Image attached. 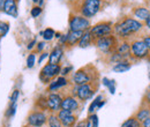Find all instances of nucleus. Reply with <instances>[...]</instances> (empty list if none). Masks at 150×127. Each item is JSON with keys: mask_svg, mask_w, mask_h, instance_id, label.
<instances>
[{"mask_svg": "<svg viewBox=\"0 0 150 127\" xmlns=\"http://www.w3.org/2000/svg\"><path fill=\"white\" fill-rule=\"evenodd\" d=\"M148 77H149V80H150V73H149V75H148Z\"/></svg>", "mask_w": 150, "mask_h": 127, "instance_id": "50", "label": "nucleus"}, {"mask_svg": "<svg viewBox=\"0 0 150 127\" xmlns=\"http://www.w3.org/2000/svg\"><path fill=\"white\" fill-rule=\"evenodd\" d=\"M149 109H150V106H149Z\"/></svg>", "mask_w": 150, "mask_h": 127, "instance_id": "54", "label": "nucleus"}, {"mask_svg": "<svg viewBox=\"0 0 150 127\" xmlns=\"http://www.w3.org/2000/svg\"><path fill=\"white\" fill-rule=\"evenodd\" d=\"M144 23L127 15L121 18L113 24V34L119 40H132L144 35Z\"/></svg>", "mask_w": 150, "mask_h": 127, "instance_id": "1", "label": "nucleus"}, {"mask_svg": "<svg viewBox=\"0 0 150 127\" xmlns=\"http://www.w3.org/2000/svg\"><path fill=\"white\" fill-rule=\"evenodd\" d=\"M102 83L104 87L108 88V90L110 91L111 95L115 94V89H117V82L113 79H109V77H103L102 79Z\"/></svg>", "mask_w": 150, "mask_h": 127, "instance_id": "26", "label": "nucleus"}, {"mask_svg": "<svg viewBox=\"0 0 150 127\" xmlns=\"http://www.w3.org/2000/svg\"><path fill=\"white\" fill-rule=\"evenodd\" d=\"M46 125H47V127H62L57 113H49Z\"/></svg>", "mask_w": 150, "mask_h": 127, "instance_id": "27", "label": "nucleus"}, {"mask_svg": "<svg viewBox=\"0 0 150 127\" xmlns=\"http://www.w3.org/2000/svg\"><path fill=\"white\" fill-rule=\"evenodd\" d=\"M120 127H142L141 126V123L134 117V116H131L129 118H127Z\"/></svg>", "mask_w": 150, "mask_h": 127, "instance_id": "29", "label": "nucleus"}, {"mask_svg": "<svg viewBox=\"0 0 150 127\" xmlns=\"http://www.w3.org/2000/svg\"><path fill=\"white\" fill-rule=\"evenodd\" d=\"M103 99H104V96H103L102 94L97 95L94 99H93V102L90 103L89 108H88V113H89V114H91V113H96V111H97V110H99V103H100Z\"/></svg>", "mask_w": 150, "mask_h": 127, "instance_id": "24", "label": "nucleus"}, {"mask_svg": "<svg viewBox=\"0 0 150 127\" xmlns=\"http://www.w3.org/2000/svg\"><path fill=\"white\" fill-rule=\"evenodd\" d=\"M43 13V7H39L38 5H35L31 9H30V15L31 18H37L38 16H40V14Z\"/></svg>", "mask_w": 150, "mask_h": 127, "instance_id": "34", "label": "nucleus"}, {"mask_svg": "<svg viewBox=\"0 0 150 127\" xmlns=\"http://www.w3.org/2000/svg\"><path fill=\"white\" fill-rule=\"evenodd\" d=\"M44 4H45V0H38V6H39V7H43V6H44Z\"/></svg>", "mask_w": 150, "mask_h": 127, "instance_id": "46", "label": "nucleus"}, {"mask_svg": "<svg viewBox=\"0 0 150 127\" xmlns=\"http://www.w3.org/2000/svg\"><path fill=\"white\" fill-rule=\"evenodd\" d=\"M24 127H30V126H28V125H27V126H24Z\"/></svg>", "mask_w": 150, "mask_h": 127, "instance_id": "52", "label": "nucleus"}, {"mask_svg": "<svg viewBox=\"0 0 150 127\" xmlns=\"http://www.w3.org/2000/svg\"><path fill=\"white\" fill-rule=\"evenodd\" d=\"M91 28V21L79 13L72 12L68 18V30L71 31H87Z\"/></svg>", "mask_w": 150, "mask_h": 127, "instance_id": "7", "label": "nucleus"}, {"mask_svg": "<svg viewBox=\"0 0 150 127\" xmlns=\"http://www.w3.org/2000/svg\"><path fill=\"white\" fill-rule=\"evenodd\" d=\"M144 27H146V29L150 30V16L144 21Z\"/></svg>", "mask_w": 150, "mask_h": 127, "instance_id": "44", "label": "nucleus"}, {"mask_svg": "<svg viewBox=\"0 0 150 127\" xmlns=\"http://www.w3.org/2000/svg\"><path fill=\"white\" fill-rule=\"evenodd\" d=\"M64 92H47L46 94V101H47V112L49 113H58L61 110Z\"/></svg>", "mask_w": 150, "mask_h": 127, "instance_id": "11", "label": "nucleus"}, {"mask_svg": "<svg viewBox=\"0 0 150 127\" xmlns=\"http://www.w3.org/2000/svg\"><path fill=\"white\" fill-rule=\"evenodd\" d=\"M35 109L47 112V101H46V95H39L37 98H36V101H35Z\"/></svg>", "mask_w": 150, "mask_h": 127, "instance_id": "23", "label": "nucleus"}, {"mask_svg": "<svg viewBox=\"0 0 150 127\" xmlns=\"http://www.w3.org/2000/svg\"><path fill=\"white\" fill-rule=\"evenodd\" d=\"M84 31H71L68 30L66 33V37H67V42H66V49H71L74 48L79 44V40L81 36L83 35Z\"/></svg>", "mask_w": 150, "mask_h": 127, "instance_id": "18", "label": "nucleus"}, {"mask_svg": "<svg viewBox=\"0 0 150 127\" xmlns=\"http://www.w3.org/2000/svg\"><path fill=\"white\" fill-rule=\"evenodd\" d=\"M61 35H62V33H57L56 31V36H54V38H56V39H59V38L61 37Z\"/></svg>", "mask_w": 150, "mask_h": 127, "instance_id": "48", "label": "nucleus"}, {"mask_svg": "<svg viewBox=\"0 0 150 127\" xmlns=\"http://www.w3.org/2000/svg\"><path fill=\"white\" fill-rule=\"evenodd\" d=\"M81 102L73 96L69 91L68 92H64V97H62V103H61V109L67 110V111H72L74 113H79L81 109Z\"/></svg>", "mask_w": 150, "mask_h": 127, "instance_id": "12", "label": "nucleus"}, {"mask_svg": "<svg viewBox=\"0 0 150 127\" xmlns=\"http://www.w3.org/2000/svg\"><path fill=\"white\" fill-rule=\"evenodd\" d=\"M94 42H95L94 37L91 36V34H90L89 30H87V31H84L83 35L81 36L77 46L81 48V49H86V48H89L90 45H94Z\"/></svg>", "mask_w": 150, "mask_h": 127, "instance_id": "21", "label": "nucleus"}, {"mask_svg": "<svg viewBox=\"0 0 150 127\" xmlns=\"http://www.w3.org/2000/svg\"><path fill=\"white\" fill-rule=\"evenodd\" d=\"M47 116L49 113L45 111L34 109L27 117V125L30 127H44L47 123Z\"/></svg>", "mask_w": 150, "mask_h": 127, "instance_id": "10", "label": "nucleus"}, {"mask_svg": "<svg viewBox=\"0 0 150 127\" xmlns=\"http://www.w3.org/2000/svg\"><path fill=\"white\" fill-rule=\"evenodd\" d=\"M61 65L59 64H45L40 72H39V80L43 84H49L53 79L58 77L61 74Z\"/></svg>", "mask_w": 150, "mask_h": 127, "instance_id": "8", "label": "nucleus"}, {"mask_svg": "<svg viewBox=\"0 0 150 127\" xmlns=\"http://www.w3.org/2000/svg\"><path fill=\"white\" fill-rule=\"evenodd\" d=\"M36 45H37V39H36V38H33V39L27 44V50L30 51V52H33V51L35 50Z\"/></svg>", "mask_w": 150, "mask_h": 127, "instance_id": "38", "label": "nucleus"}, {"mask_svg": "<svg viewBox=\"0 0 150 127\" xmlns=\"http://www.w3.org/2000/svg\"><path fill=\"white\" fill-rule=\"evenodd\" d=\"M6 0H0V12H4V6H5Z\"/></svg>", "mask_w": 150, "mask_h": 127, "instance_id": "45", "label": "nucleus"}, {"mask_svg": "<svg viewBox=\"0 0 150 127\" xmlns=\"http://www.w3.org/2000/svg\"><path fill=\"white\" fill-rule=\"evenodd\" d=\"M118 43H119V39L114 36V34H112L109 36H104L98 38V39H95L94 45L100 52V55L106 58L108 55H110L112 52L115 51Z\"/></svg>", "mask_w": 150, "mask_h": 127, "instance_id": "6", "label": "nucleus"}, {"mask_svg": "<svg viewBox=\"0 0 150 127\" xmlns=\"http://www.w3.org/2000/svg\"><path fill=\"white\" fill-rule=\"evenodd\" d=\"M98 90V83H88L82 86H71L69 92L75 96L82 104L93 99Z\"/></svg>", "mask_w": 150, "mask_h": 127, "instance_id": "4", "label": "nucleus"}, {"mask_svg": "<svg viewBox=\"0 0 150 127\" xmlns=\"http://www.w3.org/2000/svg\"><path fill=\"white\" fill-rule=\"evenodd\" d=\"M148 89H149V90H150V86H149V87H148Z\"/></svg>", "mask_w": 150, "mask_h": 127, "instance_id": "51", "label": "nucleus"}, {"mask_svg": "<svg viewBox=\"0 0 150 127\" xmlns=\"http://www.w3.org/2000/svg\"><path fill=\"white\" fill-rule=\"evenodd\" d=\"M113 22L111 21H100L98 23H96L94 26H91V28L89 29L91 36L94 37V39H98L100 37L109 36L113 34Z\"/></svg>", "mask_w": 150, "mask_h": 127, "instance_id": "9", "label": "nucleus"}, {"mask_svg": "<svg viewBox=\"0 0 150 127\" xmlns=\"http://www.w3.org/2000/svg\"><path fill=\"white\" fill-rule=\"evenodd\" d=\"M131 15L144 23V21L150 16V9L147 6H135L132 8Z\"/></svg>", "mask_w": 150, "mask_h": 127, "instance_id": "16", "label": "nucleus"}, {"mask_svg": "<svg viewBox=\"0 0 150 127\" xmlns=\"http://www.w3.org/2000/svg\"><path fill=\"white\" fill-rule=\"evenodd\" d=\"M60 123L62 127H74L75 124L79 121L77 119V113H74L72 111H67V110H60L57 113Z\"/></svg>", "mask_w": 150, "mask_h": 127, "instance_id": "14", "label": "nucleus"}, {"mask_svg": "<svg viewBox=\"0 0 150 127\" xmlns=\"http://www.w3.org/2000/svg\"><path fill=\"white\" fill-rule=\"evenodd\" d=\"M20 95H21V92H20L19 89H14V90H13V92L11 94V97H9V103H13V104L18 103V101H19V98H20Z\"/></svg>", "mask_w": 150, "mask_h": 127, "instance_id": "35", "label": "nucleus"}, {"mask_svg": "<svg viewBox=\"0 0 150 127\" xmlns=\"http://www.w3.org/2000/svg\"><path fill=\"white\" fill-rule=\"evenodd\" d=\"M45 48H46V42H45V40L37 42V45H36V48H35V52H36L37 55L38 53H42V52H44Z\"/></svg>", "mask_w": 150, "mask_h": 127, "instance_id": "37", "label": "nucleus"}, {"mask_svg": "<svg viewBox=\"0 0 150 127\" xmlns=\"http://www.w3.org/2000/svg\"><path fill=\"white\" fill-rule=\"evenodd\" d=\"M46 59H49V52H46V51H44V52H42L39 57L37 58V64H43L44 62V60H46Z\"/></svg>", "mask_w": 150, "mask_h": 127, "instance_id": "40", "label": "nucleus"}, {"mask_svg": "<svg viewBox=\"0 0 150 127\" xmlns=\"http://www.w3.org/2000/svg\"><path fill=\"white\" fill-rule=\"evenodd\" d=\"M142 39H143V42L146 43V45H147V48L149 49V51H150V34H144L143 36H142Z\"/></svg>", "mask_w": 150, "mask_h": 127, "instance_id": "41", "label": "nucleus"}, {"mask_svg": "<svg viewBox=\"0 0 150 127\" xmlns=\"http://www.w3.org/2000/svg\"><path fill=\"white\" fill-rule=\"evenodd\" d=\"M4 13L6 15H9L12 18H18L19 16V7H18V1L16 0H6L5 6H4Z\"/></svg>", "mask_w": 150, "mask_h": 127, "instance_id": "17", "label": "nucleus"}, {"mask_svg": "<svg viewBox=\"0 0 150 127\" xmlns=\"http://www.w3.org/2000/svg\"><path fill=\"white\" fill-rule=\"evenodd\" d=\"M9 31V23L7 21L0 20V39L4 38Z\"/></svg>", "mask_w": 150, "mask_h": 127, "instance_id": "33", "label": "nucleus"}, {"mask_svg": "<svg viewBox=\"0 0 150 127\" xmlns=\"http://www.w3.org/2000/svg\"><path fill=\"white\" fill-rule=\"evenodd\" d=\"M87 125V121H86V119L84 120H80V121H77L76 124H75L74 127H86Z\"/></svg>", "mask_w": 150, "mask_h": 127, "instance_id": "42", "label": "nucleus"}, {"mask_svg": "<svg viewBox=\"0 0 150 127\" xmlns=\"http://www.w3.org/2000/svg\"><path fill=\"white\" fill-rule=\"evenodd\" d=\"M71 4H72V6L75 5V4H77V2H80V1H82V0H68Z\"/></svg>", "mask_w": 150, "mask_h": 127, "instance_id": "47", "label": "nucleus"}, {"mask_svg": "<svg viewBox=\"0 0 150 127\" xmlns=\"http://www.w3.org/2000/svg\"><path fill=\"white\" fill-rule=\"evenodd\" d=\"M115 51L125 59H131V40H119Z\"/></svg>", "mask_w": 150, "mask_h": 127, "instance_id": "19", "label": "nucleus"}, {"mask_svg": "<svg viewBox=\"0 0 150 127\" xmlns=\"http://www.w3.org/2000/svg\"><path fill=\"white\" fill-rule=\"evenodd\" d=\"M86 121H87L86 127H98L99 119H98L97 113H91V114H89L88 118L86 119Z\"/></svg>", "mask_w": 150, "mask_h": 127, "instance_id": "30", "label": "nucleus"}, {"mask_svg": "<svg viewBox=\"0 0 150 127\" xmlns=\"http://www.w3.org/2000/svg\"><path fill=\"white\" fill-rule=\"evenodd\" d=\"M121 60H125V58H124L122 55H119L117 51H114V52H112L110 55L106 57V61H108L109 64H111V65H114V64H117V62H119V61H121Z\"/></svg>", "mask_w": 150, "mask_h": 127, "instance_id": "31", "label": "nucleus"}, {"mask_svg": "<svg viewBox=\"0 0 150 127\" xmlns=\"http://www.w3.org/2000/svg\"><path fill=\"white\" fill-rule=\"evenodd\" d=\"M131 60L133 62L150 60V51L142 37H137L131 40Z\"/></svg>", "mask_w": 150, "mask_h": 127, "instance_id": "5", "label": "nucleus"}, {"mask_svg": "<svg viewBox=\"0 0 150 127\" xmlns=\"http://www.w3.org/2000/svg\"><path fill=\"white\" fill-rule=\"evenodd\" d=\"M72 73H73V66L72 65H66V66L61 67V74L60 75L68 77V75H72Z\"/></svg>", "mask_w": 150, "mask_h": 127, "instance_id": "36", "label": "nucleus"}, {"mask_svg": "<svg viewBox=\"0 0 150 127\" xmlns=\"http://www.w3.org/2000/svg\"><path fill=\"white\" fill-rule=\"evenodd\" d=\"M141 104H144V105L150 106V90L149 89H147V91H146V94H144V96H143V98H142V103H141Z\"/></svg>", "mask_w": 150, "mask_h": 127, "instance_id": "39", "label": "nucleus"}, {"mask_svg": "<svg viewBox=\"0 0 150 127\" xmlns=\"http://www.w3.org/2000/svg\"><path fill=\"white\" fill-rule=\"evenodd\" d=\"M103 5H104L103 0H82L72 6L73 7L72 12L79 13L82 16L91 20L100 12Z\"/></svg>", "mask_w": 150, "mask_h": 127, "instance_id": "3", "label": "nucleus"}, {"mask_svg": "<svg viewBox=\"0 0 150 127\" xmlns=\"http://www.w3.org/2000/svg\"><path fill=\"white\" fill-rule=\"evenodd\" d=\"M31 1H33L35 5H37V4H38V0H31Z\"/></svg>", "mask_w": 150, "mask_h": 127, "instance_id": "49", "label": "nucleus"}, {"mask_svg": "<svg viewBox=\"0 0 150 127\" xmlns=\"http://www.w3.org/2000/svg\"><path fill=\"white\" fill-rule=\"evenodd\" d=\"M99 74L94 65H87L72 73L71 83L73 86H82L88 83H98Z\"/></svg>", "mask_w": 150, "mask_h": 127, "instance_id": "2", "label": "nucleus"}, {"mask_svg": "<svg viewBox=\"0 0 150 127\" xmlns=\"http://www.w3.org/2000/svg\"><path fill=\"white\" fill-rule=\"evenodd\" d=\"M71 79H68L67 76H62L59 75L58 77L53 79L46 87V92H58L60 90L66 89L67 87H71Z\"/></svg>", "mask_w": 150, "mask_h": 127, "instance_id": "13", "label": "nucleus"}, {"mask_svg": "<svg viewBox=\"0 0 150 127\" xmlns=\"http://www.w3.org/2000/svg\"><path fill=\"white\" fill-rule=\"evenodd\" d=\"M133 61L131 59H125V60H121L117 64L112 65V71L114 73H126L128 72L133 66Z\"/></svg>", "mask_w": 150, "mask_h": 127, "instance_id": "20", "label": "nucleus"}, {"mask_svg": "<svg viewBox=\"0 0 150 127\" xmlns=\"http://www.w3.org/2000/svg\"><path fill=\"white\" fill-rule=\"evenodd\" d=\"M16 1H18V2H19V1H20V0H16Z\"/></svg>", "mask_w": 150, "mask_h": 127, "instance_id": "53", "label": "nucleus"}, {"mask_svg": "<svg viewBox=\"0 0 150 127\" xmlns=\"http://www.w3.org/2000/svg\"><path fill=\"white\" fill-rule=\"evenodd\" d=\"M134 117H135L140 123L144 121L147 118H149L150 117L149 106H148V105H144V104H141L140 108L136 110V112L134 113Z\"/></svg>", "mask_w": 150, "mask_h": 127, "instance_id": "22", "label": "nucleus"}, {"mask_svg": "<svg viewBox=\"0 0 150 127\" xmlns=\"http://www.w3.org/2000/svg\"><path fill=\"white\" fill-rule=\"evenodd\" d=\"M16 109H18V103H15V104L9 103V105H8L7 110L5 111V117H6L7 119L13 118V117L15 116V113H16Z\"/></svg>", "mask_w": 150, "mask_h": 127, "instance_id": "32", "label": "nucleus"}, {"mask_svg": "<svg viewBox=\"0 0 150 127\" xmlns=\"http://www.w3.org/2000/svg\"><path fill=\"white\" fill-rule=\"evenodd\" d=\"M65 48L59 45V44H56L52 50L49 52V59H47V62L49 64H60L61 65V61L64 59V55H65Z\"/></svg>", "mask_w": 150, "mask_h": 127, "instance_id": "15", "label": "nucleus"}, {"mask_svg": "<svg viewBox=\"0 0 150 127\" xmlns=\"http://www.w3.org/2000/svg\"><path fill=\"white\" fill-rule=\"evenodd\" d=\"M141 126L142 127H150V117L149 118H147L144 121H142V123H141Z\"/></svg>", "mask_w": 150, "mask_h": 127, "instance_id": "43", "label": "nucleus"}, {"mask_svg": "<svg viewBox=\"0 0 150 127\" xmlns=\"http://www.w3.org/2000/svg\"><path fill=\"white\" fill-rule=\"evenodd\" d=\"M37 55H38L35 51H33V52H30L28 55L27 59H25V66H27V68L33 70L35 67V65L37 64Z\"/></svg>", "mask_w": 150, "mask_h": 127, "instance_id": "28", "label": "nucleus"}, {"mask_svg": "<svg viewBox=\"0 0 150 127\" xmlns=\"http://www.w3.org/2000/svg\"><path fill=\"white\" fill-rule=\"evenodd\" d=\"M39 36H42L43 40H45V42H51L54 39L56 30L53 28H45L44 30H42L39 33Z\"/></svg>", "mask_w": 150, "mask_h": 127, "instance_id": "25", "label": "nucleus"}]
</instances>
